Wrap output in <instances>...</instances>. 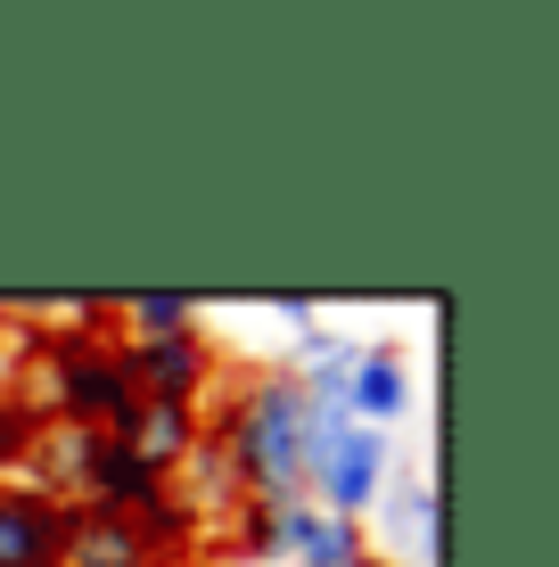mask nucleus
I'll use <instances>...</instances> for the list:
<instances>
[{"label":"nucleus","mask_w":559,"mask_h":567,"mask_svg":"<svg viewBox=\"0 0 559 567\" xmlns=\"http://www.w3.org/2000/svg\"><path fill=\"white\" fill-rule=\"evenodd\" d=\"M222 436L230 477L256 502H304V468H313V403H304L297 370H247L230 386L222 412H206Z\"/></svg>","instance_id":"nucleus-1"},{"label":"nucleus","mask_w":559,"mask_h":567,"mask_svg":"<svg viewBox=\"0 0 559 567\" xmlns=\"http://www.w3.org/2000/svg\"><path fill=\"white\" fill-rule=\"evenodd\" d=\"M387 477H395V444L379 436V427H354V420H345L338 436H321V444H313V468H304V502H313V511H330V518H354V526H362Z\"/></svg>","instance_id":"nucleus-2"},{"label":"nucleus","mask_w":559,"mask_h":567,"mask_svg":"<svg viewBox=\"0 0 559 567\" xmlns=\"http://www.w3.org/2000/svg\"><path fill=\"white\" fill-rule=\"evenodd\" d=\"M124 362H132V386H141V403H198L222 386V354L206 329H182V338H124Z\"/></svg>","instance_id":"nucleus-3"},{"label":"nucleus","mask_w":559,"mask_h":567,"mask_svg":"<svg viewBox=\"0 0 559 567\" xmlns=\"http://www.w3.org/2000/svg\"><path fill=\"white\" fill-rule=\"evenodd\" d=\"M0 567H66V502L0 477Z\"/></svg>","instance_id":"nucleus-4"},{"label":"nucleus","mask_w":559,"mask_h":567,"mask_svg":"<svg viewBox=\"0 0 559 567\" xmlns=\"http://www.w3.org/2000/svg\"><path fill=\"white\" fill-rule=\"evenodd\" d=\"M157 494H173V477H157V468H148L141 453H132L124 436H91L74 502H91V511H115V518H141Z\"/></svg>","instance_id":"nucleus-5"},{"label":"nucleus","mask_w":559,"mask_h":567,"mask_svg":"<svg viewBox=\"0 0 559 567\" xmlns=\"http://www.w3.org/2000/svg\"><path fill=\"white\" fill-rule=\"evenodd\" d=\"M379 535H387V567H436V526H445V511H436V468L428 477H387L371 502Z\"/></svg>","instance_id":"nucleus-6"},{"label":"nucleus","mask_w":559,"mask_h":567,"mask_svg":"<svg viewBox=\"0 0 559 567\" xmlns=\"http://www.w3.org/2000/svg\"><path fill=\"white\" fill-rule=\"evenodd\" d=\"M403 412H412V354L403 346H362L354 379H345V420L387 436V420H403Z\"/></svg>","instance_id":"nucleus-7"},{"label":"nucleus","mask_w":559,"mask_h":567,"mask_svg":"<svg viewBox=\"0 0 559 567\" xmlns=\"http://www.w3.org/2000/svg\"><path fill=\"white\" fill-rule=\"evenodd\" d=\"M297 518H304V502H256V494H239V502L222 511V551H230V567L288 559V543H297Z\"/></svg>","instance_id":"nucleus-8"},{"label":"nucleus","mask_w":559,"mask_h":567,"mask_svg":"<svg viewBox=\"0 0 559 567\" xmlns=\"http://www.w3.org/2000/svg\"><path fill=\"white\" fill-rule=\"evenodd\" d=\"M66 567H157L141 543V526L91 511V502H66Z\"/></svg>","instance_id":"nucleus-9"},{"label":"nucleus","mask_w":559,"mask_h":567,"mask_svg":"<svg viewBox=\"0 0 559 567\" xmlns=\"http://www.w3.org/2000/svg\"><path fill=\"white\" fill-rule=\"evenodd\" d=\"M198 436H206V412H198V403H141V412H132V427H124V444L157 468V477H173V468L189 461V444H198Z\"/></svg>","instance_id":"nucleus-10"},{"label":"nucleus","mask_w":559,"mask_h":567,"mask_svg":"<svg viewBox=\"0 0 559 567\" xmlns=\"http://www.w3.org/2000/svg\"><path fill=\"white\" fill-rule=\"evenodd\" d=\"M288 559H297V567H362V559H371V535H362L354 518H330V511H313V502H304Z\"/></svg>","instance_id":"nucleus-11"},{"label":"nucleus","mask_w":559,"mask_h":567,"mask_svg":"<svg viewBox=\"0 0 559 567\" xmlns=\"http://www.w3.org/2000/svg\"><path fill=\"white\" fill-rule=\"evenodd\" d=\"M132 526H141V543H148V559H157V567H189V559H198V535H206V518L189 511L182 494H157Z\"/></svg>","instance_id":"nucleus-12"},{"label":"nucleus","mask_w":559,"mask_h":567,"mask_svg":"<svg viewBox=\"0 0 559 567\" xmlns=\"http://www.w3.org/2000/svg\"><path fill=\"white\" fill-rule=\"evenodd\" d=\"M115 321H124V338H182V329H198V297H173V288H157V297H124L115 305Z\"/></svg>","instance_id":"nucleus-13"},{"label":"nucleus","mask_w":559,"mask_h":567,"mask_svg":"<svg viewBox=\"0 0 559 567\" xmlns=\"http://www.w3.org/2000/svg\"><path fill=\"white\" fill-rule=\"evenodd\" d=\"M42 403L33 395H17V386H0V477H25V453H33V436H42Z\"/></svg>","instance_id":"nucleus-14"},{"label":"nucleus","mask_w":559,"mask_h":567,"mask_svg":"<svg viewBox=\"0 0 559 567\" xmlns=\"http://www.w3.org/2000/svg\"><path fill=\"white\" fill-rule=\"evenodd\" d=\"M272 312H280V329H288V338H297V329H313V321H321V305H313V297H280Z\"/></svg>","instance_id":"nucleus-15"},{"label":"nucleus","mask_w":559,"mask_h":567,"mask_svg":"<svg viewBox=\"0 0 559 567\" xmlns=\"http://www.w3.org/2000/svg\"><path fill=\"white\" fill-rule=\"evenodd\" d=\"M362 567H387V559H379V551H371V559H362Z\"/></svg>","instance_id":"nucleus-16"}]
</instances>
